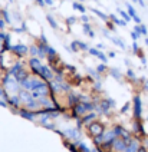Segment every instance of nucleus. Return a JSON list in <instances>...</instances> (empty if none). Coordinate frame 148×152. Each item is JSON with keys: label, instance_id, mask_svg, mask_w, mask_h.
Returning a JSON list of instances; mask_svg holds the SVG:
<instances>
[{"label": "nucleus", "instance_id": "45", "mask_svg": "<svg viewBox=\"0 0 148 152\" xmlns=\"http://www.w3.org/2000/svg\"><path fill=\"white\" fill-rule=\"evenodd\" d=\"M88 36H89V37H95V32H94V30H89V32H88Z\"/></svg>", "mask_w": 148, "mask_h": 152}, {"label": "nucleus", "instance_id": "9", "mask_svg": "<svg viewBox=\"0 0 148 152\" xmlns=\"http://www.w3.org/2000/svg\"><path fill=\"white\" fill-rule=\"evenodd\" d=\"M46 58H48V62H49V60H52V59H55V58H58V53H56V50H55L53 48L48 46V49H46Z\"/></svg>", "mask_w": 148, "mask_h": 152}, {"label": "nucleus", "instance_id": "7", "mask_svg": "<svg viewBox=\"0 0 148 152\" xmlns=\"http://www.w3.org/2000/svg\"><path fill=\"white\" fill-rule=\"evenodd\" d=\"M22 68H23V63H20V62H18V63L12 65V66L9 68V70H7V72H9V73H10L12 76H15V75H16V73H18V72H19V70H20Z\"/></svg>", "mask_w": 148, "mask_h": 152}, {"label": "nucleus", "instance_id": "34", "mask_svg": "<svg viewBox=\"0 0 148 152\" xmlns=\"http://www.w3.org/2000/svg\"><path fill=\"white\" fill-rule=\"evenodd\" d=\"M79 149H81V152H91V149L85 144H79Z\"/></svg>", "mask_w": 148, "mask_h": 152}, {"label": "nucleus", "instance_id": "42", "mask_svg": "<svg viewBox=\"0 0 148 152\" xmlns=\"http://www.w3.org/2000/svg\"><path fill=\"white\" fill-rule=\"evenodd\" d=\"M95 89H96V91H101V82H99V80L95 83Z\"/></svg>", "mask_w": 148, "mask_h": 152}, {"label": "nucleus", "instance_id": "18", "mask_svg": "<svg viewBox=\"0 0 148 152\" xmlns=\"http://www.w3.org/2000/svg\"><path fill=\"white\" fill-rule=\"evenodd\" d=\"M39 105L40 103H39V101H36V99H30L29 102H26V108H29V109H36Z\"/></svg>", "mask_w": 148, "mask_h": 152}, {"label": "nucleus", "instance_id": "31", "mask_svg": "<svg viewBox=\"0 0 148 152\" xmlns=\"http://www.w3.org/2000/svg\"><path fill=\"white\" fill-rule=\"evenodd\" d=\"M70 50L72 52H78L79 48H78V43H76V40H73V42L70 43Z\"/></svg>", "mask_w": 148, "mask_h": 152}, {"label": "nucleus", "instance_id": "26", "mask_svg": "<svg viewBox=\"0 0 148 152\" xmlns=\"http://www.w3.org/2000/svg\"><path fill=\"white\" fill-rule=\"evenodd\" d=\"M1 15H3V17H4V22L6 23H12V19H10V15H9V12L4 9V10H1Z\"/></svg>", "mask_w": 148, "mask_h": 152}, {"label": "nucleus", "instance_id": "29", "mask_svg": "<svg viewBox=\"0 0 148 152\" xmlns=\"http://www.w3.org/2000/svg\"><path fill=\"white\" fill-rule=\"evenodd\" d=\"M118 12H119V15L122 16V19H124L125 22H130V20H131V16L128 15V13H125L124 10H118Z\"/></svg>", "mask_w": 148, "mask_h": 152}, {"label": "nucleus", "instance_id": "36", "mask_svg": "<svg viewBox=\"0 0 148 152\" xmlns=\"http://www.w3.org/2000/svg\"><path fill=\"white\" fill-rule=\"evenodd\" d=\"M82 27H84V32H85L86 34H88V32L91 30V26H89V23H84V26H82Z\"/></svg>", "mask_w": 148, "mask_h": 152}, {"label": "nucleus", "instance_id": "46", "mask_svg": "<svg viewBox=\"0 0 148 152\" xmlns=\"http://www.w3.org/2000/svg\"><path fill=\"white\" fill-rule=\"evenodd\" d=\"M106 101L109 102V106H114V105H115V102H114L112 99H111V98H108V99H106Z\"/></svg>", "mask_w": 148, "mask_h": 152}, {"label": "nucleus", "instance_id": "22", "mask_svg": "<svg viewBox=\"0 0 148 152\" xmlns=\"http://www.w3.org/2000/svg\"><path fill=\"white\" fill-rule=\"evenodd\" d=\"M89 53H91V55H92V56H96V58H99V55H101V53H102V52L99 50V49H98V48H89Z\"/></svg>", "mask_w": 148, "mask_h": 152}, {"label": "nucleus", "instance_id": "38", "mask_svg": "<svg viewBox=\"0 0 148 152\" xmlns=\"http://www.w3.org/2000/svg\"><path fill=\"white\" fill-rule=\"evenodd\" d=\"M40 42H42V43H45V45H48V39H46V36H45L43 33L40 34Z\"/></svg>", "mask_w": 148, "mask_h": 152}, {"label": "nucleus", "instance_id": "41", "mask_svg": "<svg viewBox=\"0 0 148 152\" xmlns=\"http://www.w3.org/2000/svg\"><path fill=\"white\" fill-rule=\"evenodd\" d=\"M4 25H6V22H4V19H0V29H1V30L4 29Z\"/></svg>", "mask_w": 148, "mask_h": 152}, {"label": "nucleus", "instance_id": "47", "mask_svg": "<svg viewBox=\"0 0 148 152\" xmlns=\"http://www.w3.org/2000/svg\"><path fill=\"white\" fill-rule=\"evenodd\" d=\"M106 26H108V27H109L111 30H114V26L111 25V22H108V20H106Z\"/></svg>", "mask_w": 148, "mask_h": 152}, {"label": "nucleus", "instance_id": "25", "mask_svg": "<svg viewBox=\"0 0 148 152\" xmlns=\"http://www.w3.org/2000/svg\"><path fill=\"white\" fill-rule=\"evenodd\" d=\"M109 39H111V40H112V42L115 43V45H118V46H119L121 49H125V45L122 43V40H121V39H116V37H112V36H111Z\"/></svg>", "mask_w": 148, "mask_h": 152}, {"label": "nucleus", "instance_id": "23", "mask_svg": "<svg viewBox=\"0 0 148 152\" xmlns=\"http://www.w3.org/2000/svg\"><path fill=\"white\" fill-rule=\"evenodd\" d=\"M0 98H1V99H3V101H9V96H7V93H6V89H4V86H3V88H1V86H0Z\"/></svg>", "mask_w": 148, "mask_h": 152}, {"label": "nucleus", "instance_id": "33", "mask_svg": "<svg viewBox=\"0 0 148 152\" xmlns=\"http://www.w3.org/2000/svg\"><path fill=\"white\" fill-rule=\"evenodd\" d=\"M128 6V15H130L131 17H135V10H134V7L131 6V4H127Z\"/></svg>", "mask_w": 148, "mask_h": 152}, {"label": "nucleus", "instance_id": "27", "mask_svg": "<svg viewBox=\"0 0 148 152\" xmlns=\"http://www.w3.org/2000/svg\"><path fill=\"white\" fill-rule=\"evenodd\" d=\"M76 43H78V48H79V50H89V46H88L86 43H84V42H79V40H76Z\"/></svg>", "mask_w": 148, "mask_h": 152}, {"label": "nucleus", "instance_id": "11", "mask_svg": "<svg viewBox=\"0 0 148 152\" xmlns=\"http://www.w3.org/2000/svg\"><path fill=\"white\" fill-rule=\"evenodd\" d=\"M29 82H30V92H32V91L36 89L43 80H40V79H37V77H29Z\"/></svg>", "mask_w": 148, "mask_h": 152}, {"label": "nucleus", "instance_id": "19", "mask_svg": "<svg viewBox=\"0 0 148 152\" xmlns=\"http://www.w3.org/2000/svg\"><path fill=\"white\" fill-rule=\"evenodd\" d=\"M88 73H89V75L91 76H94V77H95L96 80H101V73H99V72H98V70H94V69H91V68H88Z\"/></svg>", "mask_w": 148, "mask_h": 152}, {"label": "nucleus", "instance_id": "20", "mask_svg": "<svg viewBox=\"0 0 148 152\" xmlns=\"http://www.w3.org/2000/svg\"><path fill=\"white\" fill-rule=\"evenodd\" d=\"M39 103H40V105H43V106H46V108H51V106H52V102L49 101L46 96L40 98V99H39Z\"/></svg>", "mask_w": 148, "mask_h": 152}, {"label": "nucleus", "instance_id": "49", "mask_svg": "<svg viewBox=\"0 0 148 152\" xmlns=\"http://www.w3.org/2000/svg\"><path fill=\"white\" fill-rule=\"evenodd\" d=\"M108 56H109V58H115V53H114V52H109Z\"/></svg>", "mask_w": 148, "mask_h": 152}, {"label": "nucleus", "instance_id": "21", "mask_svg": "<svg viewBox=\"0 0 148 152\" xmlns=\"http://www.w3.org/2000/svg\"><path fill=\"white\" fill-rule=\"evenodd\" d=\"M46 19H48V22H49L51 27L56 30V29H58V23H56V20H55V19H53V17L51 16V15H48V16H46Z\"/></svg>", "mask_w": 148, "mask_h": 152}, {"label": "nucleus", "instance_id": "44", "mask_svg": "<svg viewBox=\"0 0 148 152\" xmlns=\"http://www.w3.org/2000/svg\"><path fill=\"white\" fill-rule=\"evenodd\" d=\"M36 3H37L39 6H42V7L45 6V0H36Z\"/></svg>", "mask_w": 148, "mask_h": 152}, {"label": "nucleus", "instance_id": "40", "mask_svg": "<svg viewBox=\"0 0 148 152\" xmlns=\"http://www.w3.org/2000/svg\"><path fill=\"white\" fill-rule=\"evenodd\" d=\"M6 34H7V33H4L3 30L0 32V42H3V40H4V37H6Z\"/></svg>", "mask_w": 148, "mask_h": 152}, {"label": "nucleus", "instance_id": "16", "mask_svg": "<svg viewBox=\"0 0 148 152\" xmlns=\"http://www.w3.org/2000/svg\"><path fill=\"white\" fill-rule=\"evenodd\" d=\"M92 13L96 15L98 17H101V19L105 20V22H106V20H109V16H108V15H105V13H102V12H101V10H98V9H92Z\"/></svg>", "mask_w": 148, "mask_h": 152}, {"label": "nucleus", "instance_id": "28", "mask_svg": "<svg viewBox=\"0 0 148 152\" xmlns=\"http://www.w3.org/2000/svg\"><path fill=\"white\" fill-rule=\"evenodd\" d=\"M135 113L139 115V112H141V102H139V98H135Z\"/></svg>", "mask_w": 148, "mask_h": 152}, {"label": "nucleus", "instance_id": "8", "mask_svg": "<svg viewBox=\"0 0 148 152\" xmlns=\"http://www.w3.org/2000/svg\"><path fill=\"white\" fill-rule=\"evenodd\" d=\"M66 134H68V136H69L70 139H73V141H78V139H79L78 128H76V129H75V128H70V129H68V131H66Z\"/></svg>", "mask_w": 148, "mask_h": 152}, {"label": "nucleus", "instance_id": "24", "mask_svg": "<svg viewBox=\"0 0 148 152\" xmlns=\"http://www.w3.org/2000/svg\"><path fill=\"white\" fill-rule=\"evenodd\" d=\"M109 73H111L115 79H121V73H119V70H118V69H115V68L109 69Z\"/></svg>", "mask_w": 148, "mask_h": 152}, {"label": "nucleus", "instance_id": "53", "mask_svg": "<svg viewBox=\"0 0 148 152\" xmlns=\"http://www.w3.org/2000/svg\"><path fill=\"white\" fill-rule=\"evenodd\" d=\"M78 1H82V3H84V0H78Z\"/></svg>", "mask_w": 148, "mask_h": 152}, {"label": "nucleus", "instance_id": "4", "mask_svg": "<svg viewBox=\"0 0 148 152\" xmlns=\"http://www.w3.org/2000/svg\"><path fill=\"white\" fill-rule=\"evenodd\" d=\"M89 132L94 136L101 135V134H104V125H101V124H98V122H94V124L89 125Z\"/></svg>", "mask_w": 148, "mask_h": 152}, {"label": "nucleus", "instance_id": "51", "mask_svg": "<svg viewBox=\"0 0 148 152\" xmlns=\"http://www.w3.org/2000/svg\"><path fill=\"white\" fill-rule=\"evenodd\" d=\"M69 148H70V151H72V152H76V149H75V146H73V145H70Z\"/></svg>", "mask_w": 148, "mask_h": 152}, {"label": "nucleus", "instance_id": "2", "mask_svg": "<svg viewBox=\"0 0 148 152\" xmlns=\"http://www.w3.org/2000/svg\"><path fill=\"white\" fill-rule=\"evenodd\" d=\"M10 52H13V53H15L16 56H19V58H23L27 52H29V48H27L26 45H23V43H19V45L12 46Z\"/></svg>", "mask_w": 148, "mask_h": 152}, {"label": "nucleus", "instance_id": "14", "mask_svg": "<svg viewBox=\"0 0 148 152\" xmlns=\"http://www.w3.org/2000/svg\"><path fill=\"white\" fill-rule=\"evenodd\" d=\"M81 99H79V95H75V93H70L69 95V105L70 106H75L76 103H79Z\"/></svg>", "mask_w": 148, "mask_h": 152}, {"label": "nucleus", "instance_id": "3", "mask_svg": "<svg viewBox=\"0 0 148 152\" xmlns=\"http://www.w3.org/2000/svg\"><path fill=\"white\" fill-rule=\"evenodd\" d=\"M29 66H30V69L33 70V73H36L37 76L40 75V68H42V63H40V59H39L37 56H33L32 59L29 60Z\"/></svg>", "mask_w": 148, "mask_h": 152}, {"label": "nucleus", "instance_id": "6", "mask_svg": "<svg viewBox=\"0 0 148 152\" xmlns=\"http://www.w3.org/2000/svg\"><path fill=\"white\" fill-rule=\"evenodd\" d=\"M27 77H29V75H27V72H26V69H25V68H22V69H20V70L18 72V73L15 75V79L18 80L19 83H20L22 80H25V79H27Z\"/></svg>", "mask_w": 148, "mask_h": 152}, {"label": "nucleus", "instance_id": "54", "mask_svg": "<svg viewBox=\"0 0 148 152\" xmlns=\"http://www.w3.org/2000/svg\"><path fill=\"white\" fill-rule=\"evenodd\" d=\"M9 1H13V0H9Z\"/></svg>", "mask_w": 148, "mask_h": 152}, {"label": "nucleus", "instance_id": "1", "mask_svg": "<svg viewBox=\"0 0 148 152\" xmlns=\"http://www.w3.org/2000/svg\"><path fill=\"white\" fill-rule=\"evenodd\" d=\"M40 77L46 80V82H51L55 79V72L52 70V68H49V66H46V65H42V68H40Z\"/></svg>", "mask_w": 148, "mask_h": 152}, {"label": "nucleus", "instance_id": "35", "mask_svg": "<svg viewBox=\"0 0 148 152\" xmlns=\"http://www.w3.org/2000/svg\"><path fill=\"white\" fill-rule=\"evenodd\" d=\"M75 22H76V17L75 16H69L68 19H66V23H68V25H73Z\"/></svg>", "mask_w": 148, "mask_h": 152}, {"label": "nucleus", "instance_id": "48", "mask_svg": "<svg viewBox=\"0 0 148 152\" xmlns=\"http://www.w3.org/2000/svg\"><path fill=\"white\" fill-rule=\"evenodd\" d=\"M128 76H130V77H134V72H132V70H128Z\"/></svg>", "mask_w": 148, "mask_h": 152}, {"label": "nucleus", "instance_id": "10", "mask_svg": "<svg viewBox=\"0 0 148 152\" xmlns=\"http://www.w3.org/2000/svg\"><path fill=\"white\" fill-rule=\"evenodd\" d=\"M114 148H115L116 151H124V149L127 148V145H125V142L121 141V139H114Z\"/></svg>", "mask_w": 148, "mask_h": 152}, {"label": "nucleus", "instance_id": "13", "mask_svg": "<svg viewBox=\"0 0 148 152\" xmlns=\"http://www.w3.org/2000/svg\"><path fill=\"white\" fill-rule=\"evenodd\" d=\"M109 20H112V23H115V25H118V26H125L127 25V22H125V20L118 19L115 15H109Z\"/></svg>", "mask_w": 148, "mask_h": 152}, {"label": "nucleus", "instance_id": "12", "mask_svg": "<svg viewBox=\"0 0 148 152\" xmlns=\"http://www.w3.org/2000/svg\"><path fill=\"white\" fill-rule=\"evenodd\" d=\"M19 113H20L22 118H26V119H29V121H33L35 116H36L35 112H29V110H20Z\"/></svg>", "mask_w": 148, "mask_h": 152}, {"label": "nucleus", "instance_id": "52", "mask_svg": "<svg viewBox=\"0 0 148 152\" xmlns=\"http://www.w3.org/2000/svg\"><path fill=\"white\" fill-rule=\"evenodd\" d=\"M91 152H98V149H92V151H91Z\"/></svg>", "mask_w": 148, "mask_h": 152}, {"label": "nucleus", "instance_id": "17", "mask_svg": "<svg viewBox=\"0 0 148 152\" xmlns=\"http://www.w3.org/2000/svg\"><path fill=\"white\" fill-rule=\"evenodd\" d=\"M72 6H73V9H76L78 12H81L82 15H85L86 9H85V6H84L82 3H78V1H73V3H72Z\"/></svg>", "mask_w": 148, "mask_h": 152}, {"label": "nucleus", "instance_id": "50", "mask_svg": "<svg viewBox=\"0 0 148 152\" xmlns=\"http://www.w3.org/2000/svg\"><path fill=\"white\" fill-rule=\"evenodd\" d=\"M127 109H128V105H125V106L122 108V110H121V112H127Z\"/></svg>", "mask_w": 148, "mask_h": 152}, {"label": "nucleus", "instance_id": "30", "mask_svg": "<svg viewBox=\"0 0 148 152\" xmlns=\"http://www.w3.org/2000/svg\"><path fill=\"white\" fill-rule=\"evenodd\" d=\"M95 113H89V115H86L85 118L82 119V122H89V121H92V119H95Z\"/></svg>", "mask_w": 148, "mask_h": 152}, {"label": "nucleus", "instance_id": "39", "mask_svg": "<svg viewBox=\"0 0 148 152\" xmlns=\"http://www.w3.org/2000/svg\"><path fill=\"white\" fill-rule=\"evenodd\" d=\"M81 20H82L84 23H88V22H89V17H88L86 15H82V17H81Z\"/></svg>", "mask_w": 148, "mask_h": 152}, {"label": "nucleus", "instance_id": "32", "mask_svg": "<svg viewBox=\"0 0 148 152\" xmlns=\"http://www.w3.org/2000/svg\"><path fill=\"white\" fill-rule=\"evenodd\" d=\"M96 70L99 72V73H102L106 70V63H102V65H99V66H96Z\"/></svg>", "mask_w": 148, "mask_h": 152}, {"label": "nucleus", "instance_id": "15", "mask_svg": "<svg viewBox=\"0 0 148 152\" xmlns=\"http://www.w3.org/2000/svg\"><path fill=\"white\" fill-rule=\"evenodd\" d=\"M20 102L22 101H20V98H19V96H10L9 101H7V103L16 108V106H19V103H20Z\"/></svg>", "mask_w": 148, "mask_h": 152}, {"label": "nucleus", "instance_id": "37", "mask_svg": "<svg viewBox=\"0 0 148 152\" xmlns=\"http://www.w3.org/2000/svg\"><path fill=\"white\" fill-rule=\"evenodd\" d=\"M125 152H135V144H132L130 148H127V149H125Z\"/></svg>", "mask_w": 148, "mask_h": 152}, {"label": "nucleus", "instance_id": "43", "mask_svg": "<svg viewBox=\"0 0 148 152\" xmlns=\"http://www.w3.org/2000/svg\"><path fill=\"white\" fill-rule=\"evenodd\" d=\"M45 4H46V6H52L53 0H45Z\"/></svg>", "mask_w": 148, "mask_h": 152}, {"label": "nucleus", "instance_id": "5", "mask_svg": "<svg viewBox=\"0 0 148 152\" xmlns=\"http://www.w3.org/2000/svg\"><path fill=\"white\" fill-rule=\"evenodd\" d=\"M19 98H20V101L22 102H29L30 99H33V96H32V92L30 91H27V89H20L19 91Z\"/></svg>", "mask_w": 148, "mask_h": 152}]
</instances>
